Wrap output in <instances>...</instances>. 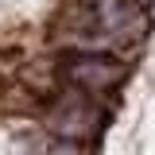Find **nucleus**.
<instances>
[{"mask_svg":"<svg viewBox=\"0 0 155 155\" xmlns=\"http://www.w3.org/2000/svg\"><path fill=\"white\" fill-rule=\"evenodd\" d=\"M58 74L66 78V81H74V85L109 89L116 81H124L128 70H124V62H116V58H109V54H81V51H74V54H66L58 62Z\"/></svg>","mask_w":155,"mask_h":155,"instance_id":"1","label":"nucleus"}]
</instances>
